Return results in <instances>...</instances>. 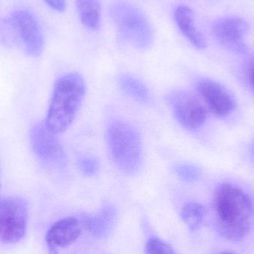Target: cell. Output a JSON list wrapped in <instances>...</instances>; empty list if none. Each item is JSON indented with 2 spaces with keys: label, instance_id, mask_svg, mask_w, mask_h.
Instances as JSON below:
<instances>
[{
  "label": "cell",
  "instance_id": "1",
  "mask_svg": "<svg viewBox=\"0 0 254 254\" xmlns=\"http://www.w3.org/2000/svg\"><path fill=\"white\" fill-rule=\"evenodd\" d=\"M213 206L216 229L222 237L240 242L249 235L254 207L253 200L244 190L234 184H222L215 191Z\"/></svg>",
  "mask_w": 254,
  "mask_h": 254
},
{
  "label": "cell",
  "instance_id": "2",
  "mask_svg": "<svg viewBox=\"0 0 254 254\" xmlns=\"http://www.w3.org/2000/svg\"><path fill=\"white\" fill-rule=\"evenodd\" d=\"M85 83L77 73L60 77L55 84L45 126L55 134L68 129L83 102Z\"/></svg>",
  "mask_w": 254,
  "mask_h": 254
},
{
  "label": "cell",
  "instance_id": "3",
  "mask_svg": "<svg viewBox=\"0 0 254 254\" xmlns=\"http://www.w3.org/2000/svg\"><path fill=\"white\" fill-rule=\"evenodd\" d=\"M107 140L112 158L126 174L137 171L142 161V145L137 130L129 124L115 121L107 129Z\"/></svg>",
  "mask_w": 254,
  "mask_h": 254
},
{
  "label": "cell",
  "instance_id": "4",
  "mask_svg": "<svg viewBox=\"0 0 254 254\" xmlns=\"http://www.w3.org/2000/svg\"><path fill=\"white\" fill-rule=\"evenodd\" d=\"M111 16L122 38L137 49H147L153 41V30L144 13L131 3L120 0L111 7Z\"/></svg>",
  "mask_w": 254,
  "mask_h": 254
},
{
  "label": "cell",
  "instance_id": "5",
  "mask_svg": "<svg viewBox=\"0 0 254 254\" xmlns=\"http://www.w3.org/2000/svg\"><path fill=\"white\" fill-rule=\"evenodd\" d=\"M26 201L17 197L0 200V243L15 244L25 237L28 225Z\"/></svg>",
  "mask_w": 254,
  "mask_h": 254
},
{
  "label": "cell",
  "instance_id": "6",
  "mask_svg": "<svg viewBox=\"0 0 254 254\" xmlns=\"http://www.w3.org/2000/svg\"><path fill=\"white\" fill-rule=\"evenodd\" d=\"M30 141L33 151L40 162L48 168L63 169L66 158L62 145L44 124H37L31 128Z\"/></svg>",
  "mask_w": 254,
  "mask_h": 254
},
{
  "label": "cell",
  "instance_id": "7",
  "mask_svg": "<svg viewBox=\"0 0 254 254\" xmlns=\"http://www.w3.org/2000/svg\"><path fill=\"white\" fill-rule=\"evenodd\" d=\"M172 110L178 122L190 129L203 126L207 119V109L192 94L183 91L172 92L168 97Z\"/></svg>",
  "mask_w": 254,
  "mask_h": 254
},
{
  "label": "cell",
  "instance_id": "8",
  "mask_svg": "<svg viewBox=\"0 0 254 254\" xmlns=\"http://www.w3.org/2000/svg\"><path fill=\"white\" fill-rule=\"evenodd\" d=\"M10 16L16 25L20 48L29 56H40L44 48V38L35 16L26 10H15Z\"/></svg>",
  "mask_w": 254,
  "mask_h": 254
},
{
  "label": "cell",
  "instance_id": "9",
  "mask_svg": "<svg viewBox=\"0 0 254 254\" xmlns=\"http://www.w3.org/2000/svg\"><path fill=\"white\" fill-rule=\"evenodd\" d=\"M249 24L237 16L222 18L213 24V34L221 46L236 54H245L248 47L245 37L249 31Z\"/></svg>",
  "mask_w": 254,
  "mask_h": 254
},
{
  "label": "cell",
  "instance_id": "10",
  "mask_svg": "<svg viewBox=\"0 0 254 254\" xmlns=\"http://www.w3.org/2000/svg\"><path fill=\"white\" fill-rule=\"evenodd\" d=\"M195 88L209 111L216 117H227L235 110L234 96L218 82L210 79H201L197 82Z\"/></svg>",
  "mask_w": 254,
  "mask_h": 254
},
{
  "label": "cell",
  "instance_id": "11",
  "mask_svg": "<svg viewBox=\"0 0 254 254\" xmlns=\"http://www.w3.org/2000/svg\"><path fill=\"white\" fill-rule=\"evenodd\" d=\"M80 219L66 217L60 219L48 230L45 237L49 254H58L75 243L83 232Z\"/></svg>",
  "mask_w": 254,
  "mask_h": 254
},
{
  "label": "cell",
  "instance_id": "12",
  "mask_svg": "<svg viewBox=\"0 0 254 254\" xmlns=\"http://www.w3.org/2000/svg\"><path fill=\"white\" fill-rule=\"evenodd\" d=\"M174 18L181 32L194 47L200 50L205 49V38L195 26L194 13L189 6H178L174 11Z\"/></svg>",
  "mask_w": 254,
  "mask_h": 254
},
{
  "label": "cell",
  "instance_id": "13",
  "mask_svg": "<svg viewBox=\"0 0 254 254\" xmlns=\"http://www.w3.org/2000/svg\"><path fill=\"white\" fill-rule=\"evenodd\" d=\"M116 220V211L112 205H106L93 216H83L80 219L83 229L96 238L107 237Z\"/></svg>",
  "mask_w": 254,
  "mask_h": 254
},
{
  "label": "cell",
  "instance_id": "14",
  "mask_svg": "<svg viewBox=\"0 0 254 254\" xmlns=\"http://www.w3.org/2000/svg\"><path fill=\"white\" fill-rule=\"evenodd\" d=\"M76 7L85 28L95 31L101 22V7L99 0H75Z\"/></svg>",
  "mask_w": 254,
  "mask_h": 254
},
{
  "label": "cell",
  "instance_id": "15",
  "mask_svg": "<svg viewBox=\"0 0 254 254\" xmlns=\"http://www.w3.org/2000/svg\"><path fill=\"white\" fill-rule=\"evenodd\" d=\"M205 215V207L196 202L185 204L181 213L182 220L191 231H196L201 227Z\"/></svg>",
  "mask_w": 254,
  "mask_h": 254
},
{
  "label": "cell",
  "instance_id": "16",
  "mask_svg": "<svg viewBox=\"0 0 254 254\" xmlns=\"http://www.w3.org/2000/svg\"><path fill=\"white\" fill-rule=\"evenodd\" d=\"M119 82L123 90L131 98L142 103L149 102L150 100L149 90L140 80L123 74L121 76Z\"/></svg>",
  "mask_w": 254,
  "mask_h": 254
},
{
  "label": "cell",
  "instance_id": "17",
  "mask_svg": "<svg viewBox=\"0 0 254 254\" xmlns=\"http://www.w3.org/2000/svg\"><path fill=\"white\" fill-rule=\"evenodd\" d=\"M0 45L6 47H20L16 25L10 16L0 20Z\"/></svg>",
  "mask_w": 254,
  "mask_h": 254
},
{
  "label": "cell",
  "instance_id": "18",
  "mask_svg": "<svg viewBox=\"0 0 254 254\" xmlns=\"http://www.w3.org/2000/svg\"><path fill=\"white\" fill-rule=\"evenodd\" d=\"M175 172L182 180L188 183L196 182L201 176L198 167L190 164H177L174 167Z\"/></svg>",
  "mask_w": 254,
  "mask_h": 254
},
{
  "label": "cell",
  "instance_id": "19",
  "mask_svg": "<svg viewBox=\"0 0 254 254\" xmlns=\"http://www.w3.org/2000/svg\"><path fill=\"white\" fill-rule=\"evenodd\" d=\"M145 254H176L173 249L160 239L152 237L146 242Z\"/></svg>",
  "mask_w": 254,
  "mask_h": 254
},
{
  "label": "cell",
  "instance_id": "20",
  "mask_svg": "<svg viewBox=\"0 0 254 254\" xmlns=\"http://www.w3.org/2000/svg\"><path fill=\"white\" fill-rule=\"evenodd\" d=\"M78 164L80 170L86 176H95L99 170V162L94 157H83L80 158Z\"/></svg>",
  "mask_w": 254,
  "mask_h": 254
},
{
  "label": "cell",
  "instance_id": "21",
  "mask_svg": "<svg viewBox=\"0 0 254 254\" xmlns=\"http://www.w3.org/2000/svg\"><path fill=\"white\" fill-rule=\"evenodd\" d=\"M246 78L254 92V58L251 60L246 68Z\"/></svg>",
  "mask_w": 254,
  "mask_h": 254
},
{
  "label": "cell",
  "instance_id": "22",
  "mask_svg": "<svg viewBox=\"0 0 254 254\" xmlns=\"http://www.w3.org/2000/svg\"><path fill=\"white\" fill-rule=\"evenodd\" d=\"M44 1L57 11L62 12L65 9V0H44Z\"/></svg>",
  "mask_w": 254,
  "mask_h": 254
},
{
  "label": "cell",
  "instance_id": "23",
  "mask_svg": "<svg viewBox=\"0 0 254 254\" xmlns=\"http://www.w3.org/2000/svg\"><path fill=\"white\" fill-rule=\"evenodd\" d=\"M251 155H252V158H253L254 161V140L252 143V146H251Z\"/></svg>",
  "mask_w": 254,
  "mask_h": 254
},
{
  "label": "cell",
  "instance_id": "24",
  "mask_svg": "<svg viewBox=\"0 0 254 254\" xmlns=\"http://www.w3.org/2000/svg\"><path fill=\"white\" fill-rule=\"evenodd\" d=\"M219 254H236L232 253V252H222V253H219Z\"/></svg>",
  "mask_w": 254,
  "mask_h": 254
}]
</instances>
